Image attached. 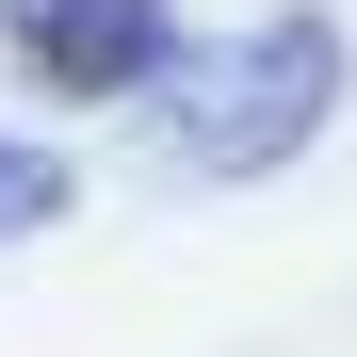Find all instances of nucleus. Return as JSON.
Wrapping results in <instances>:
<instances>
[{
  "instance_id": "f03ea898",
  "label": "nucleus",
  "mask_w": 357,
  "mask_h": 357,
  "mask_svg": "<svg viewBox=\"0 0 357 357\" xmlns=\"http://www.w3.org/2000/svg\"><path fill=\"white\" fill-rule=\"evenodd\" d=\"M0 49L49 82V98H130L178 66V17L162 0H0Z\"/></svg>"
},
{
  "instance_id": "7ed1b4c3",
  "label": "nucleus",
  "mask_w": 357,
  "mask_h": 357,
  "mask_svg": "<svg viewBox=\"0 0 357 357\" xmlns=\"http://www.w3.org/2000/svg\"><path fill=\"white\" fill-rule=\"evenodd\" d=\"M66 195H82V178H66V162H49V146H17V130H0V244H33V227H66Z\"/></svg>"
},
{
  "instance_id": "f257e3e1",
  "label": "nucleus",
  "mask_w": 357,
  "mask_h": 357,
  "mask_svg": "<svg viewBox=\"0 0 357 357\" xmlns=\"http://www.w3.org/2000/svg\"><path fill=\"white\" fill-rule=\"evenodd\" d=\"M325 114H341V33L325 17H260L244 49H211V66L162 98V162L178 178H276Z\"/></svg>"
}]
</instances>
